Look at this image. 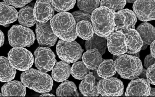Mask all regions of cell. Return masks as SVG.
I'll use <instances>...</instances> for the list:
<instances>
[{
	"mask_svg": "<svg viewBox=\"0 0 155 97\" xmlns=\"http://www.w3.org/2000/svg\"><path fill=\"white\" fill-rule=\"evenodd\" d=\"M50 24L54 33L60 39L71 41L77 38L76 23L70 13L63 12L57 14L51 19Z\"/></svg>",
	"mask_w": 155,
	"mask_h": 97,
	"instance_id": "cell-1",
	"label": "cell"
},
{
	"mask_svg": "<svg viewBox=\"0 0 155 97\" xmlns=\"http://www.w3.org/2000/svg\"><path fill=\"white\" fill-rule=\"evenodd\" d=\"M115 12L111 9L100 7L91 14V23L94 33L102 37H107L114 28Z\"/></svg>",
	"mask_w": 155,
	"mask_h": 97,
	"instance_id": "cell-2",
	"label": "cell"
},
{
	"mask_svg": "<svg viewBox=\"0 0 155 97\" xmlns=\"http://www.w3.org/2000/svg\"><path fill=\"white\" fill-rule=\"evenodd\" d=\"M21 80L26 87L42 94L51 91L54 84L49 75L34 69L24 71L21 74Z\"/></svg>",
	"mask_w": 155,
	"mask_h": 97,
	"instance_id": "cell-3",
	"label": "cell"
},
{
	"mask_svg": "<svg viewBox=\"0 0 155 97\" xmlns=\"http://www.w3.org/2000/svg\"><path fill=\"white\" fill-rule=\"evenodd\" d=\"M115 61L116 71L124 79H134L139 77L143 71L142 61L134 55L121 54Z\"/></svg>",
	"mask_w": 155,
	"mask_h": 97,
	"instance_id": "cell-4",
	"label": "cell"
},
{
	"mask_svg": "<svg viewBox=\"0 0 155 97\" xmlns=\"http://www.w3.org/2000/svg\"><path fill=\"white\" fill-rule=\"evenodd\" d=\"M9 44L13 47H29L33 45L35 36L30 29L22 25H14L8 33Z\"/></svg>",
	"mask_w": 155,
	"mask_h": 97,
	"instance_id": "cell-5",
	"label": "cell"
},
{
	"mask_svg": "<svg viewBox=\"0 0 155 97\" xmlns=\"http://www.w3.org/2000/svg\"><path fill=\"white\" fill-rule=\"evenodd\" d=\"M84 50L76 41L58 40L56 47V52L58 57L63 61L74 63L82 57Z\"/></svg>",
	"mask_w": 155,
	"mask_h": 97,
	"instance_id": "cell-6",
	"label": "cell"
},
{
	"mask_svg": "<svg viewBox=\"0 0 155 97\" xmlns=\"http://www.w3.org/2000/svg\"><path fill=\"white\" fill-rule=\"evenodd\" d=\"M8 59L14 69L20 71L28 70L34 63L31 52L24 47H14L11 49L8 54Z\"/></svg>",
	"mask_w": 155,
	"mask_h": 97,
	"instance_id": "cell-7",
	"label": "cell"
},
{
	"mask_svg": "<svg viewBox=\"0 0 155 97\" xmlns=\"http://www.w3.org/2000/svg\"><path fill=\"white\" fill-rule=\"evenodd\" d=\"M34 55L35 66L43 73L52 70L57 63L55 54L48 47H38L35 50Z\"/></svg>",
	"mask_w": 155,
	"mask_h": 97,
	"instance_id": "cell-8",
	"label": "cell"
},
{
	"mask_svg": "<svg viewBox=\"0 0 155 97\" xmlns=\"http://www.w3.org/2000/svg\"><path fill=\"white\" fill-rule=\"evenodd\" d=\"M97 87L99 94L104 97L120 96L124 93V85L122 81L112 76L100 79Z\"/></svg>",
	"mask_w": 155,
	"mask_h": 97,
	"instance_id": "cell-9",
	"label": "cell"
},
{
	"mask_svg": "<svg viewBox=\"0 0 155 97\" xmlns=\"http://www.w3.org/2000/svg\"><path fill=\"white\" fill-rule=\"evenodd\" d=\"M137 18L143 22L155 19V0H136L133 6Z\"/></svg>",
	"mask_w": 155,
	"mask_h": 97,
	"instance_id": "cell-10",
	"label": "cell"
},
{
	"mask_svg": "<svg viewBox=\"0 0 155 97\" xmlns=\"http://www.w3.org/2000/svg\"><path fill=\"white\" fill-rule=\"evenodd\" d=\"M36 38L39 45L44 47H54L57 40L58 36L54 33L50 22H36Z\"/></svg>",
	"mask_w": 155,
	"mask_h": 97,
	"instance_id": "cell-11",
	"label": "cell"
},
{
	"mask_svg": "<svg viewBox=\"0 0 155 97\" xmlns=\"http://www.w3.org/2000/svg\"><path fill=\"white\" fill-rule=\"evenodd\" d=\"M105 38L108 51L113 55L119 56L127 52V41L121 30L112 32Z\"/></svg>",
	"mask_w": 155,
	"mask_h": 97,
	"instance_id": "cell-12",
	"label": "cell"
},
{
	"mask_svg": "<svg viewBox=\"0 0 155 97\" xmlns=\"http://www.w3.org/2000/svg\"><path fill=\"white\" fill-rule=\"evenodd\" d=\"M137 18L134 11L128 9H122L114 14V31L127 28H134Z\"/></svg>",
	"mask_w": 155,
	"mask_h": 97,
	"instance_id": "cell-13",
	"label": "cell"
},
{
	"mask_svg": "<svg viewBox=\"0 0 155 97\" xmlns=\"http://www.w3.org/2000/svg\"><path fill=\"white\" fill-rule=\"evenodd\" d=\"M54 9L51 0H37L33 8L36 21L47 22L54 16Z\"/></svg>",
	"mask_w": 155,
	"mask_h": 97,
	"instance_id": "cell-14",
	"label": "cell"
},
{
	"mask_svg": "<svg viewBox=\"0 0 155 97\" xmlns=\"http://www.w3.org/2000/svg\"><path fill=\"white\" fill-rule=\"evenodd\" d=\"M150 90V84L146 79H139L133 80L127 87L125 96H148Z\"/></svg>",
	"mask_w": 155,
	"mask_h": 97,
	"instance_id": "cell-15",
	"label": "cell"
},
{
	"mask_svg": "<svg viewBox=\"0 0 155 97\" xmlns=\"http://www.w3.org/2000/svg\"><path fill=\"white\" fill-rule=\"evenodd\" d=\"M127 38V51L130 54L140 52L143 45L140 35L134 28H127L121 30Z\"/></svg>",
	"mask_w": 155,
	"mask_h": 97,
	"instance_id": "cell-16",
	"label": "cell"
},
{
	"mask_svg": "<svg viewBox=\"0 0 155 97\" xmlns=\"http://www.w3.org/2000/svg\"><path fill=\"white\" fill-rule=\"evenodd\" d=\"M79 89L83 96L96 97L99 95L97 85L96 83L95 77L92 72L86 75L79 85Z\"/></svg>",
	"mask_w": 155,
	"mask_h": 97,
	"instance_id": "cell-17",
	"label": "cell"
},
{
	"mask_svg": "<svg viewBox=\"0 0 155 97\" xmlns=\"http://www.w3.org/2000/svg\"><path fill=\"white\" fill-rule=\"evenodd\" d=\"M136 30L140 35L143 42L141 49L142 50L146 49L148 45L155 41V29L152 24L147 22L143 23L137 27Z\"/></svg>",
	"mask_w": 155,
	"mask_h": 97,
	"instance_id": "cell-18",
	"label": "cell"
},
{
	"mask_svg": "<svg viewBox=\"0 0 155 97\" xmlns=\"http://www.w3.org/2000/svg\"><path fill=\"white\" fill-rule=\"evenodd\" d=\"M18 13L15 8L4 2H0V25L13 23L18 19Z\"/></svg>",
	"mask_w": 155,
	"mask_h": 97,
	"instance_id": "cell-19",
	"label": "cell"
},
{
	"mask_svg": "<svg viewBox=\"0 0 155 97\" xmlns=\"http://www.w3.org/2000/svg\"><path fill=\"white\" fill-rule=\"evenodd\" d=\"M71 66L66 61H61L55 63L52 69L51 76L57 82H63L70 77Z\"/></svg>",
	"mask_w": 155,
	"mask_h": 97,
	"instance_id": "cell-20",
	"label": "cell"
},
{
	"mask_svg": "<svg viewBox=\"0 0 155 97\" xmlns=\"http://www.w3.org/2000/svg\"><path fill=\"white\" fill-rule=\"evenodd\" d=\"M2 96H25L26 89L20 81H9L3 86L1 89Z\"/></svg>",
	"mask_w": 155,
	"mask_h": 97,
	"instance_id": "cell-21",
	"label": "cell"
},
{
	"mask_svg": "<svg viewBox=\"0 0 155 97\" xmlns=\"http://www.w3.org/2000/svg\"><path fill=\"white\" fill-rule=\"evenodd\" d=\"M82 60L89 70H95L103 61L100 52L97 49H89L83 54Z\"/></svg>",
	"mask_w": 155,
	"mask_h": 97,
	"instance_id": "cell-22",
	"label": "cell"
},
{
	"mask_svg": "<svg viewBox=\"0 0 155 97\" xmlns=\"http://www.w3.org/2000/svg\"><path fill=\"white\" fill-rule=\"evenodd\" d=\"M16 70L6 57H0V82H8L15 78Z\"/></svg>",
	"mask_w": 155,
	"mask_h": 97,
	"instance_id": "cell-23",
	"label": "cell"
},
{
	"mask_svg": "<svg viewBox=\"0 0 155 97\" xmlns=\"http://www.w3.org/2000/svg\"><path fill=\"white\" fill-rule=\"evenodd\" d=\"M18 19L20 24L24 27H32L36 23L33 15V9L30 6H26L20 10Z\"/></svg>",
	"mask_w": 155,
	"mask_h": 97,
	"instance_id": "cell-24",
	"label": "cell"
},
{
	"mask_svg": "<svg viewBox=\"0 0 155 97\" xmlns=\"http://www.w3.org/2000/svg\"><path fill=\"white\" fill-rule=\"evenodd\" d=\"M116 73L115 61L113 60H103L97 69V74L103 79L110 78Z\"/></svg>",
	"mask_w": 155,
	"mask_h": 97,
	"instance_id": "cell-25",
	"label": "cell"
},
{
	"mask_svg": "<svg viewBox=\"0 0 155 97\" xmlns=\"http://www.w3.org/2000/svg\"><path fill=\"white\" fill-rule=\"evenodd\" d=\"M85 47L86 50L94 48L98 49L100 54L103 55L106 52L107 48L106 38L102 37L94 33L91 39L86 41Z\"/></svg>",
	"mask_w": 155,
	"mask_h": 97,
	"instance_id": "cell-26",
	"label": "cell"
},
{
	"mask_svg": "<svg viewBox=\"0 0 155 97\" xmlns=\"http://www.w3.org/2000/svg\"><path fill=\"white\" fill-rule=\"evenodd\" d=\"M56 94L58 97L60 96H79L76 86L74 82L71 81H64L58 86L56 91Z\"/></svg>",
	"mask_w": 155,
	"mask_h": 97,
	"instance_id": "cell-27",
	"label": "cell"
},
{
	"mask_svg": "<svg viewBox=\"0 0 155 97\" xmlns=\"http://www.w3.org/2000/svg\"><path fill=\"white\" fill-rule=\"evenodd\" d=\"M78 36L83 40H89L92 37L94 32L92 23L88 21H81L76 24Z\"/></svg>",
	"mask_w": 155,
	"mask_h": 97,
	"instance_id": "cell-28",
	"label": "cell"
},
{
	"mask_svg": "<svg viewBox=\"0 0 155 97\" xmlns=\"http://www.w3.org/2000/svg\"><path fill=\"white\" fill-rule=\"evenodd\" d=\"M90 70L86 67L83 61L75 62L71 68V74L76 79L82 80L89 73Z\"/></svg>",
	"mask_w": 155,
	"mask_h": 97,
	"instance_id": "cell-29",
	"label": "cell"
},
{
	"mask_svg": "<svg viewBox=\"0 0 155 97\" xmlns=\"http://www.w3.org/2000/svg\"><path fill=\"white\" fill-rule=\"evenodd\" d=\"M100 0H77V6L82 12L91 14L100 6Z\"/></svg>",
	"mask_w": 155,
	"mask_h": 97,
	"instance_id": "cell-30",
	"label": "cell"
},
{
	"mask_svg": "<svg viewBox=\"0 0 155 97\" xmlns=\"http://www.w3.org/2000/svg\"><path fill=\"white\" fill-rule=\"evenodd\" d=\"M54 10L58 12H67L73 8L76 0H51Z\"/></svg>",
	"mask_w": 155,
	"mask_h": 97,
	"instance_id": "cell-31",
	"label": "cell"
},
{
	"mask_svg": "<svg viewBox=\"0 0 155 97\" xmlns=\"http://www.w3.org/2000/svg\"><path fill=\"white\" fill-rule=\"evenodd\" d=\"M126 4V0H101L100 6L108 8L116 12L124 9Z\"/></svg>",
	"mask_w": 155,
	"mask_h": 97,
	"instance_id": "cell-32",
	"label": "cell"
},
{
	"mask_svg": "<svg viewBox=\"0 0 155 97\" xmlns=\"http://www.w3.org/2000/svg\"><path fill=\"white\" fill-rule=\"evenodd\" d=\"M72 14L76 24L81 21H88L91 22V15L86 12H82L81 11H76L73 12Z\"/></svg>",
	"mask_w": 155,
	"mask_h": 97,
	"instance_id": "cell-33",
	"label": "cell"
},
{
	"mask_svg": "<svg viewBox=\"0 0 155 97\" xmlns=\"http://www.w3.org/2000/svg\"><path fill=\"white\" fill-rule=\"evenodd\" d=\"M146 76L147 80L149 82L150 84L155 85V66L153 64L147 68L146 72Z\"/></svg>",
	"mask_w": 155,
	"mask_h": 97,
	"instance_id": "cell-34",
	"label": "cell"
},
{
	"mask_svg": "<svg viewBox=\"0 0 155 97\" xmlns=\"http://www.w3.org/2000/svg\"><path fill=\"white\" fill-rule=\"evenodd\" d=\"M32 0H3L4 3L15 8H21L30 3Z\"/></svg>",
	"mask_w": 155,
	"mask_h": 97,
	"instance_id": "cell-35",
	"label": "cell"
},
{
	"mask_svg": "<svg viewBox=\"0 0 155 97\" xmlns=\"http://www.w3.org/2000/svg\"><path fill=\"white\" fill-rule=\"evenodd\" d=\"M155 57H153L151 54L147 55L144 60V66L145 68L147 69L150 66L155 64Z\"/></svg>",
	"mask_w": 155,
	"mask_h": 97,
	"instance_id": "cell-36",
	"label": "cell"
},
{
	"mask_svg": "<svg viewBox=\"0 0 155 97\" xmlns=\"http://www.w3.org/2000/svg\"><path fill=\"white\" fill-rule=\"evenodd\" d=\"M155 41H154L152 44H150V50L151 54L153 57H155Z\"/></svg>",
	"mask_w": 155,
	"mask_h": 97,
	"instance_id": "cell-37",
	"label": "cell"
},
{
	"mask_svg": "<svg viewBox=\"0 0 155 97\" xmlns=\"http://www.w3.org/2000/svg\"><path fill=\"white\" fill-rule=\"evenodd\" d=\"M5 36L3 32L0 30V47L3 46L4 43Z\"/></svg>",
	"mask_w": 155,
	"mask_h": 97,
	"instance_id": "cell-38",
	"label": "cell"
},
{
	"mask_svg": "<svg viewBox=\"0 0 155 97\" xmlns=\"http://www.w3.org/2000/svg\"><path fill=\"white\" fill-rule=\"evenodd\" d=\"M155 88H151V90H150V94L149 96H153L154 97L155 96Z\"/></svg>",
	"mask_w": 155,
	"mask_h": 97,
	"instance_id": "cell-39",
	"label": "cell"
},
{
	"mask_svg": "<svg viewBox=\"0 0 155 97\" xmlns=\"http://www.w3.org/2000/svg\"><path fill=\"white\" fill-rule=\"evenodd\" d=\"M41 96H54V95L53 94H49V93H43V94H42Z\"/></svg>",
	"mask_w": 155,
	"mask_h": 97,
	"instance_id": "cell-40",
	"label": "cell"
},
{
	"mask_svg": "<svg viewBox=\"0 0 155 97\" xmlns=\"http://www.w3.org/2000/svg\"><path fill=\"white\" fill-rule=\"evenodd\" d=\"M127 3H134V2L136 1V0H126Z\"/></svg>",
	"mask_w": 155,
	"mask_h": 97,
	"instance_id": "cell-41",
	"label": "cell"
},
{
	"mask_svg": "<svg viewBox=\"0 0 155 97\" xmlns=\"http://www.w3.org/2000/svg\"><path fill=\"white\" fill-rule=\"evenodd\" d=\"M2 96V94H1V93H0V96Z\"/></svg>",
	"mask_w": 155,
	"mask_h": 97,
	"instance_id": "cell-42",
	"label": "cell"
}]
</instances>
